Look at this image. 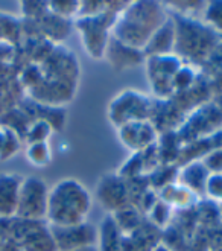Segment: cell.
I'll return each instance as SVG.
<instances>
[{
	"instance_id": "8",
	"label": "cell",
	"mask_w": 222,
	"mask_h": 251,
	"mask_svg": "<svg viewBox=\"0 0 222 251\" xmlns=\"http://www.w3.org/2000/svg\"><path fill=\"white\" fill-rule=\"evenodd\" d=\"M222 128V113L213 100L190 111L184 124L176 131L183 143L213 136Z\"/></svg>"
},
{
	"instance_id": "29",
	"label": "cell",
	"mask_w": 222,
	"mask_h": 251,
	"mask_svg": "<svg viewBox=\"0 0 222 251\" xmlns=\"http://www.w3.org/2000/svg\"><path fill=\"white\" fill-rule=\"evenodd\" d=\"M79 5L81 2H78V0H52V2H48L49 11L52 14L70 22H73L78 17Z\"/></svg>"
},
{
	"instance_id": "35",
	"label": "cell",
	"mask_w": 222,
	"mask_h": 251,
	"mask_svg": "<svg viewBox=\"0 0 222 251\" xmlns=\"http://www.w3.org/2000/svg\"><path fill=\"white\" fill-rule=\"evenodd\" d=\"M0 251H23V248L16 239H12L11 236H8V238L3 241L2 247H0Z\"/></svg>"
},
{
	"instance_id": "13",
	"label": "cell",
	"mask_w": 222,
	"mask_h": 251,
	"mask_svg": "<svg viewBox=\"0 0 222 251\" xmlns=\"http://www.w3.org/2000/svg\"><path fill=\"white\" fill-rule=\"evenodd\" d=\"M116 129H117V136H119L121 143L131 154L148 150V148L152 146L158 139V131L151 124V121L131 122Z\"/></svg>"
},
{
	"instance_id": "14",
	"label": "cell",
	"mask_w": 222,
	"mask_h": 251,
	"mask_svg": "<svg viewBox=\"0 0 222 251\" xmlns=\"http://www.w3.org/2000/svg\"><path fill=\"white\" fill-rule=\"evenodd\" d=\"M103 60L111 66V69L122 72L145 64L146 56L142 49L128 46V44L122 43L121 40H117L116 37L111 35L107 44L105 53H103Z\"/></svg>"
},
{
	"instance_id": "33",
	"label": "cell",
	"mask_w": 222,
	"mask_h": 251,
	"mask_svg": "<svg viewBox=\"0 0 222 251\" xmlns=\"http://www.w3.org/2000/svg\"><path fill=\"white\" fill-rule=\"evenodd\" d=\"M204 198L222 204V174H210L205 184Z\"/></svg>"
},
{
	"instance_id": "5",
	"label": "cell",
	"mask_w": 222,
	"mask_h": 251,
	"mask_svg": "<svg viewBox=\"0 0 222 251\" xmlns=\"http://www.w3.org/2000/svg\"><path fill=\"white\" fill-rule=\"evenodd\" d=\"M117 17L119 16L107 11L99 16L78 17L73 20V26L79 34L82 48L92 60H103V53L113 35V26Z\"/></svg>"
},
{
	"instance_id": "31",
	"label": "cell",
	"mask_w": 222,
	"mask_h": 251,
	"mask_svg": "<svg viewBox=\"0 0 222 251\" xmlns=\"http://www.w3.org/2000/svg\"><path fill=\"white\" fill-rule=\"evenodd\" d=\"M199 72L209 79H212L216 75H219V73H222V41L213 49V52L210 53L209 58H207V61L202 64Z\"/></svg>"
},
{
	"instance_id": "3",
	"label": "cell",
	"mask_w": 222,
	"mask_h": 251,
	"mask_svg": "<svg viewBox=\"0 0 222 251\" xmlns=\"http://www.w3.org/2000/svg\"><path fill=\"white\" fill-rule=\"evenodd\" d=\"M92 210V195L75 178H64L49 189L46 223L49 226H73L87 221Z\"/></svg>"
},
{
	"instance_id": "20",
	"label": "cell",
	"mask_w": 222,
	"mask_h": 251,
	"mask_svg": "<svg viewBox=\"0 0 222 251\" xmlns=\"http://www.w3.org/2000/svg\"><path fill=\"white\" fill-rule=\"evenodd\" d=\"M183 145L184 143L181 142L176 131L161 132V134H158L155 148H157V154L160 158V165H176Z\"/></svg>"
},
{
	"instance_id": "25",
	"label": "cell",
	"mask_w": 222,
	"mask_h": 251,
	"mask_svg": "<svg viewBox=\"0 0 222 251\" xmlns=\"http://www.w3.org/2000/svg\"><path fill=\"white\" fill-rule=\"evenodd\" d=\"M25 155L29 163L35 168H46L52 161V150L48 142L26 145Z\"/></svg>"
},
{
	"instance_id": "23",
	"label": "cell",
	"mask_w": 222,
	"mask_h": 251,
	"mask_svg": "<svg viewBox=\"0 0 222 251\" xmlns=\"http://www.w3.org/2000/svg\"><path fill=\"white\" fill-rule=\"evenodd\" d=\"M178 172H180V168L176 165H160L151 175H148V178H149L151 187L158 194L160 190L168 187L169 184L176 183V180H178Z\"/></svg>"
},
{
	"instance_id": "16",
	"label": "cell",
	"mask_w": 222,
	"mask_h": 251,
	"mask_svg": "<svg viewBox=\"0 0 222 251\" xmlns=\"http://www.w3.org/2000/svg\"><path fill=\"white\" fill-rule=\"evenodd\" d=\"M22 183L23 176L16 172L0 174V219L16 218Z\"/></svg>"
},
{
	"instance_id": "37",
	"label": "cell",
	"mask_w": 222,
	"mask_h": 251,
	"mask_svg": "<svg viewBox=\"0 0 222 251\" xmlns=\"http://www.w3.org/2000/svg\"><path fill=\"white\" fill-rule=\"evenodd\" d=\"M210 139V143H212V148L216 150V148H222V128L219 131H216L213 136L209 137Z\"/></svg>"
},
{
	"instance_id": "10",
	"label": "cell",
	"mask_w": 222,
	"mask_h": 251,
	"mask_svg": "<svg viewBox=\"0 0 222 251\" xmlns=\"http://www.w3.org/2000/svg\"><path fill=\"white\" fill-rule=\"evenodd\" d=\"M44 79L61 81L67 84L78 85L79 82V61L76 55L64 46H55L52 53L41 64Z\"/></svg>"
},
{
	"instance_id": "22",
	"label": "cell",
	"mask_w": 222,
	"mask_h": 251,
	"mask_svg": "<svg viewBox=\"0 0 222 251\" xmlns=\"http://www.w3.org/2000/svg\"><path fill=\"white\" fill-rule=\"evenodd\" d=\"M110 215L113 216L117 228H119L123 234H129L132 231H136L146 219V216L131 204L123 205L122 209L116 210Z\"/></svg>"
},
{
	"instance_id": "34",
	"label": "cell",
	"mask_w": 222,
	"mask_h": 251,
	"mask_svg": "<svg viewBox=\"0 0 222 251\" xmlns=\"http://www.w3.org/2000/svg\"><path fill=\"white\" fill-rule=\"evenodd\" d=\"M201 161L210 174H222V148H216L207 152Z\"/></svg>"
},
{
	"instance_id": "19",
	"label": "cell",
	"mask_w": 222,
	"mask_h": 251,
	"mask_svg": "<svg viewBox=\"0 0 222 251\" xmlns=\"http://www.w3.org/2000/svg\"><path fill=\"white\" fill-rule=\"evenodd\" d=\"M158 198L163 202H166L168 205H171L173 210L190 209L201 200L198 195H195L194 192L189 190L187 187H184L183 184H180L178 181L172 183L168 187L160 190L158 192Z\"/></svg>"
},
{
	"instance_id": "28",
	"label": "cell",
	"mask_w": 222,
	"mask_h": 251,
	"mask_svg": "<svg viewBox=\"0 0 222 251\" xmlns=\"http://www.w3.org/2000/svg\"><path fill=\"white\" fill-rule=\"evenodd\" d=\"M53 128L49 122L38 119L34 121L31 125H29L26 136H25V143H41V142H49L50 136L53 134Z\"/></svg>"
},
{
	"instance_id": "7",
	"label": "cell",
	"mask_w": 222,
	"mask_h": 251,
	"mask_svg": "<svg viewBox=\"0 0 222 251\" xmlns=\"http://www.w3.org/2000/svg\"><path fill=\"white\" fill-rule=\"evenodd\" d=\"M184 63L176 55L149 56L145 60V69L154 99H171L173 96L175 73Z\"/></svg>"
},
{
	"instance_id": "26",
	"label": "cell",
	"mask_w": 222,
	"mask_h": 251,
	"mask_svg": "<svg viewBox=\"0 0 222 251\" xmlns=\"http://www.w3.org/2000/svg\"><path fill=\"white\" fill-rule=\"evenodd\" d=\"M173 213H175V210L171 207V205H168L166 202H163L158 198V201L151 209V212L146 215V219L149 221V223H152L155 227H158L160 230H165L166 227L171 226L172 219H173Z\"/></svg>"
},
{
	"instance_id": "4",
	"label": "cell",
	"mask_w": 222,
	"mask_h": 251,
	"mask_svg": "<svg viewBox=\"0 0 222 251\" xmlns=\"http://www.w3.org/2000/svg\"><path fill=\"white\" fill-rule=\"evenodd\" d=\"M154 108V98L137 92L134 88H123L116 93L107 107V117L113 126L149 121Z\"/></svg>"
},
{
	"instance_id": "27",
	"label": "cell",
	"mask_w": 222,
	"mask_h": 251,
	"mask_svg": "<svg viewBox=\"0 0 222 251\" xmlns=\"http://www.w3.org/2000/svg\"><path fill=\"white\" fill-rule=\"evenodd\" d=\"M201 19L222 38V0L205 2V8Z\"/></svg>"
},
{
	"instance_id": "30",
	"label": "cell",
	"mask_w": 222,
	"mask_h": 251,
	"mask_svg": "<svg viewBox=\"0 0 222 251\" xmlns=\"http://www.w3.org/2000/svg\"><path fill=\"white\" fill-rule=\"evenodd\" d=\"M199 76V70L192 67V66H187V64H183L181 69L175 73V78H173V95L176 93H181L187 88H190L192 85L195 84V81L198 79Z\"/></svg>"
},
{
	"instance_id": "6",
	"label": "cell",
	"mask_w": 222,
	"mask_h": 251,
	"mask_svg": "<svg viewBox=\"0 0 222 251\" xmlns=\"http://www.w3.org/2000/svg\"><path fill=\"white\" fill-rule=\"evenodd\" d=\"M8 236L16 239L23 251H56L46 221L11 218L8 219Z\"/></svg>"
},
{
	"instance_id": "2",
	"label": "cell",
	"mask_w": 222,
	"mask_h": 251,
	"mask_svg": "<svg viewBox=\"0 0 222 251\" xmlns=\"http://www.w3.org/2000/svg\"><path fill=\"white\" fill-rule=\"evenodd\" d=\"M169 16L175 26L173 55L184 64L199 70L222 38L202 19L183 17L172 12H169Z\"/></svg>"
},
{
	"instance_id": "1",
	"label": "cell",
	"mask_w": 222,
	"mask_h": 251,
	"mask_svg": "<svg viewBox=\"0 0 222 251\" xmlns=\"http://www.w3.org/2000/svg\"><path fill=\"white\" fill-rule=\"evenodd\" d=\"M169 19V12L163 2H129L126 9L116 19L113 37L122 43L142 49L157 29Z\"/></svg>"
},
{
	"instance_id": "21",
	"label": "cell",
	"mask_w": 222,
	"mask_h": 251,
	"mask_svg": "<svg viewBox=\"0 0 222 251\" xmlns=\"http://www.w3.org/2000/svg\"><path fill=\"white\" fill-rule=\"evenodd\" d=\"M123 233L117 228L110 213L102 219L98 228V250L99 251H122Z\"/></svg>"
},
{
	"instance_id": "42",
	"label": "cell",
	"mask_w": 222,
	"mask_h": 251,
	"mask_svg": "<svg viewBox=\"0 0 222 251\" xmlns=\"http://www.w3.org/2000/svg\"><path fill=\"white\" fill-rule=\"evenodd\" d=\"M219 212H221V218H222V204H219Z\"/></svg>"
},
{
	"instance_id": "36",
	"label": "cell",
	"mask_w": 222,
	"mask_h": 251,
	"mask_svg": "<svg viewBox=\"0 0 222 251\" xmlns=\"http://www.w3.org/2000/svg\"><path fill=\"white\" fill-rule=\"evenodd\" d=\"M209 81H210V88H212L213 96L222 95V73H219V75H216L215 78H212Z\"/></svg>"
},
{
	"instance_id": "41",
	"label": "cell",
	"mask_w": 222,
	"mask_h": 251,
	"mask_svg": "<svg viewBox=\"0 0 222 251\" xmlns=\"http://www.w3.org/2000/svg\"><path fill=\"white\" fill-rule=\"evenodd\" d=\"M73 251H99L98 247H85V248H79V250H73Z\"/></svg>"
},
{
	"instance_id": "18",
	"label": "cell",
	"mask_w": 222,
	"mask_h": 251,
	"mask_svg": "<svg viewBox=\"0 0 222 251\" xmlns=\"http://www.w3.org/2000/svg\"><path fill=\"white\" fill-rule=\"evenodd\" d=\"M209 176H210V172L205 169L202 161L198 160V161H190V163L184 166H180L178 180L176 181L183 184L184 187H187L189 190H192L199 198H204V190H205V184H207V180H209Z\"/></svg>"
},
{
	"instance_id": "9",
	"label": "cell",
	"mask_w": 222,
	"mask_h": 251,
	"mask_svg": "<svg viewBox=\"0 0 222 251\" xmlns=\"http://www.w3.org/2000/svg\"><path fill=\"white\" fill-rule=\"evenodd\" d=\"M49 187L38 176L23 178L16 218L29 221H46Z\"/></svg>"
},
{
	"instance_id": "24",
	"label": "cell",
	"mask_w": 222,
	"mask_h": 251,
	"mask_svg": "<svg viewBox=\"0 0 222 251\" xmlns=\"http://www.w3.org/2000/svg\"><path fill=\"white\" fill-rule=\"evenodd\" d=\"M168 12L178 14L183 17H192V19H201L205 8V2L199 0H176V2H163Z\"/></svg>"
},
{
	"instance_id": "12",
	"label": "cell",
	"mask_w": 222,
	"mask_h": 251,
	"mask_svg": "<svg viewBox=\"0 0 222 251\" xmlns=\"http://www.w3.org/2000/svg\"><path fill=\"white\" fill-rule=\"evenodd\" d=\"M96 198L108 213L122 209L123 205L129 204L126 180L122 178L117 172L105 174L100 176L96 184Z\"/></svg>"
},
{
	"instance_id": "39",
	"label": "cell",
	"mask_w": 222,
	"mask_h": 251,
	"mask_svg": "<svg viewBox=\"0 0 222 251\" xmlns=\"http://www.w3.org/2000/svg\"><path fill=\"white\" fill-rule=\"evenodd\" d=\"M5 142H6V128L3 125H0V157H2L5 150Z\"/></svg>"
},
{
	"instance_id": "32",
	"label": "cell",
	"mask_w": 222,
	"mask_h": 251,
	"mask_svg": "<svg viewBox=\"0 0 222 251\" xmlns=\"http://www.w3.org/2000/svg\"><path fill=\"white\" fill-rule=\"evenodd\" d=\"M20 9L23 20L29 22L40 20L43 16H46L49 12L48 2H20Z\"/></svg>"
},
{
	"instance_id": "17",
	"label": "cell",
	"mask_w": 222,
	"mask_h": 251,
	"mask_svg": "<svg viewBox=\"0 0 222 251\" xmlns=\"http://www.w3.org/2000/svg\"><path fill=\"white\" fill-rule=\"evenodd\" d=\"M175 49V26L172 17L163 23L154 35L146 43L143 48V53L146 58L149 56H163V55H172Z\"/></svg>"
},
{
	"instance_id": "11",
	"label": "cell",
	"mask_w": 222,
	"mask_h": 251,
	"mask_svg": "<svg viewBox=\"0 0 222 251\" xmlns=\"http://www.w3.org/2000/svg\"><path fill=\"white\" fill-rule=\"evenodd\" d=\"M56 251H73L98 245V227L88 221L73 226H49Z\"/></svg>"
},
{
	"instance_id": "38",
	"label": "cell",
	"mask_w": 222,
	"mask_h": 251,
	"mask_svg": "<svg viewBox=\"0 0 222 251\" xmlns=\"http://www.w3.org/2000/svg\"><path fill=\"white\" fill-rule=\"evenodd\" d=\"M8 238V219H0V247Z\"/></svg>"
},
{
	"instance_id": "40",
	"label": "cell",
	"mask_w": 222,
	"mask_h": 251,
	"mask_svg": "<svg viewBox=\"0 0 222 251\" xmlns=\"http://www.w3.org/2000/svg\"><path fill=\"white\" fill-rule=\"evenodd\" d=\"M215 104H216V107L221 110V113H222V95H218V96H213V99H212Z\"/></svg>"
},
{
	"instance_id": "15",
	"label": "cell",
	"mask_w": 222,
	"mask_h": 251,
	"mask_svg": "<svg viewBox=\"0 0 222 251\" xmlns=\"http://www.w3.org/2000/svg\"><path fill=\"white\" fill-rule=\"evenodd\" d=\"M186 117L187 114L172 99H154V108L149 121L158 131V134L178 131L184 124Z\"/></svg>"
}]
</instances>
